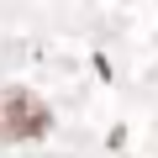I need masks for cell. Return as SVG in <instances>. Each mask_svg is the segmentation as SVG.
<instances>
[{"instance_id":"cell-1","label":"cell","mask_w":158,"mask_h":158,"mask_svg":"<svg viewBox=\"0 0 158 158\" xmlns=\"http://www.w3.org/2000/svg\"><path fill=\"white\" fill-rule=\"evenodd\" d=\"M48 132V106L27 90H0V137L6 142H32Z\"/></svg>"}]
</instances>
